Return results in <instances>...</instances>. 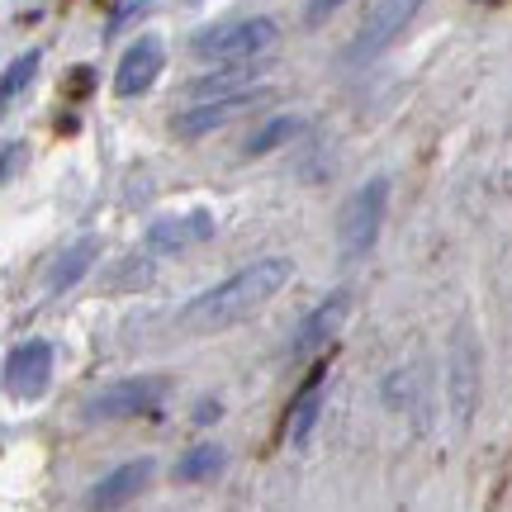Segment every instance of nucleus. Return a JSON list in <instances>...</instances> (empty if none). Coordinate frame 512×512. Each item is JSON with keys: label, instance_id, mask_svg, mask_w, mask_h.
<instances>
[{"label": "nucleus", "instance_id": "obj_1", "mask_svg": "<svg viewBox=\"0 0 512 512\" xmlns=\"http://www.w3.org/2000/svg\"><path fill=\"white\" fill-rule=\"evenodd\" d=\"M290 280H294V256H261L252 266L233 271L228 280H219L214 290L195 294V299L176 313V328L190 332V337L219 332V328H228V323L247 318L252 309H261L266 299H275Z\"/></svg>", "mask_w": 512, "mask_h": 512}, {"label": "nucleus", "instance_id": "obj_2", "mask_svg": "<svg viewBox=\"0 0 512 512\" xmlns=\"http://www.w3.org/2000/svg\"><path fill=\"white\" fill-rule=\"evenodd\" d=\"M280 43V24L271 15L256 19H238V24H219V29H204L195 34V57L204 62H252V57H266Z\"/></svg>", "mask_w": 512, "mask_h": 512}, {"label": "nucleus", "instance_id": "obj_3", "mask_svg": "<svg viewBox=\"0 0 512 512\" xmlns=\"http://www.w3.org/2000/svg\"><path fill=\"white\" fill-rule=\"evenodd\" d=\"M384 209H389V181L375 176L366 181L337 214V247L342 256H366L380 238V223H384Z\"/></svg>", "mask_w": 512, "mask_h": 512}, {"label": "nucleus", "instance_id": "obj_4", "mask_svg": "<svg viewBox=\"0 0 512 512\" xmlns=\"http://www.w3.org/2000/svg\"><path fill=\"white\" fill-rule=\"evenodd\" d=\"M271 100H275L271 86L214 95V100H195L190 110H181L176 119H171V133H176V138H185V143H195V138H204V133H214V128H223V124H233V119L261 110V105H271Z\"/></svg>", "mask_w": 512, "mask_h": 512}, {"label": "nucleus", "instance_id": "obj_5", "mask_svg": "<svg viewBox=\"0 0 512 512\" xmlns=\"http://www.w3.org/2000/svg\"><path fill=\"white\" fill-rule=\"evenodd\" d=\"M166 399V380L162 375H133V380L105 384L91 403H86V418L91 422H124V418H143L157 413Z\"/></svg>", "mask_w": 512, "mask_h": 512}, {"label": "nucleus", "instance_id": "obj_6", "mask_svg": "<svg viewBox=\"0 0 512 512\" xmlns=\"http://www.w3.org/2000/svg\"><path fill=\"white\" fill-rule=\"evenodd\" d=\"M418 10H422V0H380V5L366 15V24L356 29V38L347 43V62H370V57H380L384 48L413 24Z\"/></svg>", "mask_w": 512, "mask_h": 512}, {"label": "nucleus", "instance_id": "obj_7", "mask_svg": "<svg viewBox=\"0 0 512 512\" xmlns=\"http://www.w3.org/2000/svg\"><path fill=\"white\" fill-rule=\"evenodd\" d=\"M446 399H451V413H456L460 427L475 418V408H479V351H475V342H470V332L465 328H456V337H451Z\"/></svg>", "mask_w": 512, "mask_h": 512}, {"label": "nucleus", "instance_id": "obj_8", "mask_svg": "<svg viewBox=\"0 0 512 512\" xmlns=\"http://www.w3.org/2000/svg\"><path fill=\"white\" fill-rule=\"evenodd\" d=\"M53 380V342H24L5 356V389H10V399H38L43 389Z\"/></svg>", "mask_w": 512, "mask_h": 512}, {"label": "nucleus", "instance_id": "obj_9", "mask_svg": "<svg viewBox=\"0 0 512 512\" xmlns=\"http://www.w3.org/2000/svg\"><path fill=\"white\" fill-rule=\"evenodd\" d=\"M347 309H351V294L337 290L328 294L323 304L313 313H304V323L294 328V342H290V361H309L313 351H323L342 332V323H347Z\"/></svg>", "mask_w": 512, "mask_h": 512}, {"label": "nucleus", "instance_id": "obj_10", "mask_svg": "<svg viewBox=\"0 0 512 512\" xmlns=\"http://www.w3.org/2000/svg\"><path fill=\"white\" fill-rule=\"evenodd\" d=\"M214 214H204V209H195V214H185V219H157L152 228H147V252L152 256H171V252H190V247H200V242L214 238Z\"/></svg>", "mask_w": 512, "mask_h": 512}, {"label": "nucleus", "instance_id": "obj_11", "mask_svg": "<svg viewBox=\"0 0 512 512\" xmlns=\"http://www.w3.org/2000/svg\"><path fill=\"white\" fill-rule=\"evenodd\" d=\"M162 67H166L162 43H157V38H138V43H133V48L124 53L119 72H114V95H124V100H133V95H147Z\"/></svg>", "mask_w": 512, "mask_h": 512}, {"label": "nucleus", "instance_id": "obj_12", "mask_svg": "<svg viewBox=\"0 0 512 512\" xmlns=\"http://www.w3.org/2000/svg\"><path fill=\"white\" fill-rule=\"evenodd\" d=\"M152 475H157V460H152V456L128 460V465L110 470V475L91 489V508H124L128 498H138L147 484H152Z\"/></svg>", "mask_w": 512, "mask_h": 512}, {"label": "nucleus", "instance_id": "obj_13", "mask_svg": "<svg viewBox=\"0 0 512 512\" xmlns=\"http://www.w3.org/2000/svg\"><path fill=\"white\" fill-rule=\"evenodd\" d=\"M266 76V57H252V62H219L214 72H204L190 81V100H214V95H233V91H252V81Z\"/></svg>", "mask_w": 512, "mask_h": 512}, {"label": "nucleus", "instance_id": "obj_14", "mask_svg": "<svg viewBox=\"0 0 512 512\" xmlns=\"http://www.w3.org/2000/svg\"><path fill=\"white\" fill-rule=\"evenodd\" d=\"M95 261H100V238H76L67 252L53 261V271H48V290L62 294V290H72L81 275L91 271Z\"/></svg>", "mask_w": 512, "mask_h": 512}, {"label": "nucleus", "instance_id": "obj_15", "mask_svg": "<svg viewBox=\"0 0 512 512\" xmlns=\"http://www.w3.org/2000/svg\"><path fill=\"white\" fill-rule=\"evenodd\" d=\"M318 413H323V370H313V380L299 389V399L290 403V441L294 446H309L313 427H318Z\"/></svg>", "mask_w": 512, "mask_h": 512}, {"label": "nucleus", "instance_id": "obj_16", "mask_svg": "<svg viewBox=\"0 0 512 512\" xmlns=\"http://www.w3.org/2000/svg\"><path fill=\"white\" fill-rule=\"evenodd\" d=\"M299 128H304V124H299L294 114H275L271 124H261V128L252 133V138L242 143V157H266V152H275L280 143H290Z\"/></svg>", "mask_w": 512, "mask_h": 512}, {"label": "nucleus", "instance_id": "obj_17", "mask_svg": "<svg viewBox=\"0 0 512 512\" xmlns=\"http://www.w3.org/2000/svg\"><path fill=\"white\" fill-rule=\"evenodd\" d=\"M223 446H195V451H185L181 460H176V479L181 484H204V479H214L223 470Z\"/></svg>", "mask_w": 512, "mask_h": 512}, {"label": "nucleus", "instance_id": "obj_18", "mask_svg": "<svg viewBox=\"0 0 512 512\" xmlns=\"http://www.w3.org/2000/svg\"><path fill=\"white\" fill-rule=\"evenodd\" d=\"M38 62H43V53H24V57H15V62L5 67V81H0V100H5V105H15L19 95L34 86Z\"/></svg>", "mask_w": 512, "mask_h": 512}, {"label": "nucleus", "instance_id": "obj_19", "mask_svg": "<svg viewBox=\"0 0 512 512\" xmlns=\"http://www.w3.org/2000/svg\"><path fill=\"white\" fill-rule=\"evenodd\" d=\"M408 399H413V375H408V370H389V380H384V403L403 413Z\"/></svg>", "mask_w": 512, "mask_h": 512}, {"label": "nucleus", "instance_id": "obj_20", "mask_svg": "<svg viewBox=\"0 0 512 512\" xmlns=\"http://www.w3.org/2000/svg\"><path fill=\"white\" fill-rule=\"evenodd\" d=\"M342 5H347V0H309V5H304V24H309V29H323Z\"/></svg>", "mask_w": 512, "mask_h": 512}, {"label": "nucleus", "instance_id": "obj_21", "mask_svg": "<svg viewBox=\"0 0 512 512\" xmlns=\"http://www.w3.org/2000/svg\"><path fill=\"white\" fill-rule=\"evenodd\" d=\"M19 147H24V143H15V138H10V143H5V181H15V162H19Z\"/></svg>", "mask_w": 512, "mask_h": 512}, {"label": "nucleus", "instance_id": "obj_22", "mask_svg": "<svg viewBox=\"0 0 512 512\" xmlns=\"http://www.w3.org/2000/svg\"><path fill=\"white\" fill-rule=\"evenodd\" d=\"M219 403H200V413H195V422H219Z\"/></svg>", "mask_w": 512, "mask_h": 512}]
</instances>
